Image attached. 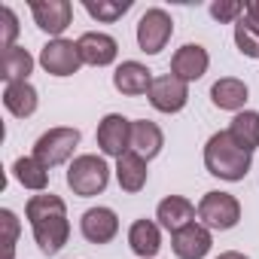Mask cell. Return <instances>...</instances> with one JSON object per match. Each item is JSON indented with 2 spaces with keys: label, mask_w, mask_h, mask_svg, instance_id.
I'll list each match as a JSON object with an SVG mask.
<instances>
[{
  "label": "cell",
  "mask_w": 259,
  "mask_h": 259,
  "mask_svg": "<svg viewBox=\"0 0 259 259\" xmlns=\"http://www.w3.org/2000/svg\"><path fill=\"white\" fill-rule=\"evenodd\" d=\"M25 217L34 229V238L40 244V250L46 256H55L61 253V247L67 244L70 238V223H67V207L58 195L52 192H40V195H31L28 204H25Z\"/></svg>",
  "instance_id": "cell-1"
},
{
  "label": "cell",
  "mask_w": 259,
  "mask_h": 259,
  "mask_svg": "<svg viewBox=\"0 0 259 259\" xmlns=\"http://www.w3.org/2000/svg\"><path fill=\"white\" fill-rule=\"evenodd\" d=\"M250 165H253V153H247L229 132H217L204 147V168L220 180L238 183L247 177Z\"/></svg>",
  "instance_id": "cell-2"
},
{
  "label": "cell",
  "mask_w": 259,
  "mask_h": 259,
  "mask_svg": "<svg viewBox=\"0 0 259 259\" xmlns=\"http://www.w3.org/2000/svg\"><path fill=\"white\" fill-rule=\"evenodd\" d=\"M107 183H110V168L101 156H92V153L76 156L67 168V186L73 189V195H82V198L98 195L107 189Z\"/></svg>",
  "instance_id": "cell-3"
},
{
  "label": "cell",
  "mask_w": 259,
  "mask_h": 259,
  "mask_svg": "<svg viewBox=\"0 0 259 259\" xmlns=\"http://www.w3.org/2000/svg\"><path fill=\"white\" fill-rule=\"evenodd\" d=\"M79 147V132L76 128H49L46 135L37 138L34 144V159L46 168H55L61 162H67L73 156V150Z\"/></svg>",
  "instance_id": "cell-4"
},
{
  "label": "cell",
  "mask_w": 259,
  "mask_h": 259,
  "mask_svg": "<svg viewBox=\"0 0 259 259\" xmlns=\"http://www.w3.org/2000/svg\"><path fill=\"white\" fill-rule=\"evenodd\" d=\"M198 220H201V226H207V229L226 232V229L238 226V220H241V204H238V198L229 195V192H204V198L198 201Z\"/></svg>",
  "instance_id": "cell-5"
},
{
  "label": "cell",
  "mask_w": 259,
  "mask_h": 259,
  "mask_svg": "<svg viewBox=\"0 0 259 259\" xmlns=\"http://www.w3.org/2000/svg\"><path fill=\"white\" fill-rule=\"evenodd\" d=\"M171 34H174V22H171V16L165 13V10H147L144 16H141V22H138V46L147 52V55H159L165 46H168V40H171Z\"/></svg>",
  "instance_id": "cell-6"
},
{
  "label": "cell",
  "mask_w": 259,
  "mask_h": 259,
  "mask_svg": "<svg viewBox=\"0 0 259 259\" xmlns=\"http://www.w3.org/2000/svg\"><path fill=\"white\" fill-rule=\"evenodd\" d=\"M98 147L104 156L122 159L132 150V119H125L122 113H110L98 122Z\"/></svg>",
  "instance_id": "cell-7"
},
{
  "label": "cell",
  "mask_w": 259,
  "mask_h": 259,
  "mask_svg": "<svg viewBox=\"0 0 259 259\" xmlns=\"http://www.w3.org/2000/svg\"><path fill=\"white\" fill-rule=\"evenodd\" d=\"M40 64L52 76H73L82 64V55H79V46L73 40L58 37V40H49L40 49Z\"/></svg>",
  "instance_id": "cell-8"
},
{
  "label": "cell",
  "mask_w": 259,
  "mask_h": 259,
  "mask_svg": "<svg viewBox=\"0 0 259 259\" xmlns=\"http://www.w3.org/2000/svg\"><path fill=\"white\" fill-rule=\"evenodd\" d=\"M31 16L40 31H46L58 40L73 22V7L67 0H31Z\"/></svg>",
  "instance_id": "cell-9"
},
{
  "label": "cell",
  "mask_w": 259,
  "mask_h": 259,
  "mask_svg": "<svg viewBox=\"0 0 259 259\" xmlns=\"http://www.w3.org/2000/svg\"><path fill=\"white\" fill-rule=\"evenodd\" d=\"M147 98H150V104H153L159 113H180V110L186 107V101H189V82L177 79L174 73L156 76Z\"/></svg>",
  "instance_id": "cell-10"
},
{
  "label": "cell",
  "mask_w": 259,
  "mask_h": 259,
  "mask_svg": "<svg viewBox=\"0 0 259 259\" xmlns=\"http://www.w3.org/2000/svg\"><path fill=\"white\" fill-rule=\"evenodd\" d=\"M213 247V238H210V229L201 226V223H189L183 226L180 232L171 235V250L177 259H204Z\"/></svg>",
  "instance_id": "cell-11"
},
{
  "label": "cell",
  "mask_w": 259,
  "mask_h": 259,
  "mask_svg": "<svg viewBox=\"0 0 259 259\" xmlns=\"http://www.w3.org/2000/svg\"><path fill=\"white\" fill-rule=\"evenodd\" d=\"M207 64H210L207 49L198 46V43H186V46H180V49L174 52V58H171V73H174L177 79H183V82H195V79H201V76L207 73Z\"/></svg>",
  "instance_id": "cell-12"
},
{
  "label": "cell",
  "mask_w": 259,
  "mask_h": 259,
  "mask_svg": "<svg viewBox=\"0 0 259 259\" xmlns=\"http://www.w3.org/2000/svg\"><path fill=\"white\" fill-rule=\"evenodd\" d=\"M79 229H82V238L92 241V244H107L116 238L119 232V217L116 210L110 207H89L79 220Z\"/></svg>",
  "instance_id": "cell-13"
},
{
  "label": "cell",
  "mask_w": 259,
  "mask_h": 259,
  "mask_svg": "<svg viewBox=\"0 0 259 259\" xmlns=\"http://www.w3.org/2000/svg\"><path fill=\"white\" fill-rule=\"evenodd\" d=\"M79 46V55H82V64H92V67H107L116 61V52H119V43L110 37V34H101V31H89L76 40Z\"/></svg>",
  "instance_id": "cell-14"
},
{
  "label": "cell",
  "mask_w": 259,
  "mask_h": 259,
  "mask_svg": "<svg viewBox=\"0 0 259 259\" xmlns=\"http://www.w3.org/2000/svg\"><path fill=\"white\" fill-rule=\"evenodd\" d=\"M195 213H198V207H195L189 198H183V195H168V198L159 201L156 220H159L162 229H168V232L174 235V232H180L183 226L195 223Z\"/></svg>",
  "instance_id": "cell-15"
},
{
  "label": "cell",
  "mask_w": 259,
  "mask_h": 259,
  "mask_svg": "<svg viewBox=\"0 0 259 259\" xmlns=\"http://www.w3.org/2000/svg\"><path fill=\"white\" fill-rule=\"evenodd\" d=\"M153 70H147L141 61H122L119 67H116V73H113V85H116V92H122V95H150V89H153Z\"/></svg>",
  "instance_id": "cell-16"
},
{
  "label": "cell",
  "mask_w": 259,
  "mask_h": 259,
  "mask_svg": "<svg viewBox=\"0 0 259 259\" xmlns=\"http://www.w3.org/2000/svg\"><path fill=\"white\" fill-rule=\"evenodd\" d=\"M165 147V135L162 128L150 119H135L132 122V153H138L141 159H156Z\"/></svg>",
  "instance_id": "cell-17"
},
{
  "label": "cell",
  "mask_w": 259,
  "mask_h": 259,
  "mask_svg": "<svg viewBox=\"0 0 259 259\" xmlns=\"http://www.w3.org/2000/svg\"><path fill=\"white\" fill-rule=\"evenodd\" d=\"M128 244L141 259H153L162 250V232L153 220H135L128 229Z\"/></svg>",
  "instance_id": "cell-18"
},
{
  "label": "cell",
  "mask_w": 259,
  "mask_h": 259,
  "mask_svg": "<svg viewBox=\"0 0 259 259\" xmlns=\"http://www.w3.org/2000/svg\"><path fill=\"white\" fill-rule=\"evenodd\" d=\"M210 101L213 107L220 110H232V113H241L244 104H247V85L244 79H235V76H223L210 85Z\"/></svg>",
  "instance_id": "cell-19"
},
{
  "label": "cell",
  "mask_w": 259,
  "mask_h": 259,
  "mask_svg": "<svg viewBox=\"0 0 259 259\" xmlns=\"http://www.w3.org/2000/svg\"><path fill=\"white\" fill-rule=\"evenodd\" d=\"M147 159H141L138 153L128 150L122 159H116V180L125 192H141L147 186Z\"/></svg>",
  "instance_id": "cell-20"
},
{
  "label": "cell",
  "mask_w": 259,
  "mask_h": 259,
  "mask_svg": "<svg viewBox=\"0 0 259 259\" xmlns=\"http://www.w3.org/2000/svg\"><path fill=\"white\" fill-rule=\"evenodd\" d=\"M31 70H34V58L28 49H22V46L4 49V55H0V76L7 82H28Z\"/></svg>",
  "instance_id": "cell-21"
},
{
  "label": "cell",
  "mask_w": 259,
  "mask_h": 259,
  "mask_svg": "<svg viewBox=\"0 0 259 259\" xmlns=\"http://www.w3.org/2000/svg\"><path fill=\"white\" fill-rule=\"evenodd\" d=\"M4 107L13 116H19V119L31 116L37 110V89L31 82H7V89H4Z\"/></svg>",
  "instance_id": "cell-22"
},
{
  "label": "cell",
  "mask_w": 259,
  "mask_h": 259,
  "mask_svg": "<svg viewBox=\"0 0 259 259\" xmlns=\"http://www.w3.org/2000/svg\"><path fill=\"white\" fill-rule=\"evenodd\" d=\"M229 135H232L247 153H253V150L259 147V113H256V110H241V113H235V119H232V125H229Z\"/></svg>",
  "instance_id": "cell-23"
},
{
  "label": "cell",
  "mask_w": 259,
  "mask_h": 259,
  "mask_svg": "<svg viewBox=\"0 0 259 259\" xmlns=\"http://www.w3.org/2000/svg\"><path fill=\"white\" fill-rule=\"evenodd\" d=\"M13 174H16V180H19L25 189L43 192V189L49 186V168H46V165H40L34 156H22V159H16Z\"/></svg>",
  "instance_id": "cell-24"
},
{
  "label": "cell",
  "mask_w": 259,
  "mask_h": 259,
  "mask_svg": "<svg viewBox=\"0 0 259 259\" xmlns=\"http://www.w3.org/2000/svg\"><path fill=\"white\" fill-rule=\"evenodd\" d=\"M235 43H238V52L247 55V58H259V22L241 16L235 22Z\"/></svg>",
  "instance_id": "cell-25"
},
{
  "label": "cell",
  "mask_w": 259,
  "mask_h": 259,
  "mask_svg": "<svg viewBox=\"0 0 259 259\" xmlns=\"http://www.w3.org/2000/svg\"><path fill=\"white\" fill-rule=\"evenodd\" d=\"M85 13L92 16V19H98V22H116V19H122L128 10H132V0H125V4H110V0H98V4H95V0H85Z\"/></svg>",
  "instance_id": "cell-26"
},
{
  "label": "cell",
  "mask_w": 259,
  "mask_h": 259,
  "mask_svg": "<svg viewBox=\"0 0 259 259\" xmlns=\"http://www.w3.org/2000/svg\"><path fill=\"white\" fill-rule=\"evenodd\" d=\"M0 226H4V259H13L16 238H19V220L13 210H0Z\"/></svg>",
  "instance_id": "cell-27"
},
{
  "label": "cell",
  "mask_w": 259,
  "mask_h": 259,
  "mask_svg": "<svg viewBox=\"0 0 259 259\" xmlns=\"http://www.w3.org/2000/svg\"><path fill=\"white\" fill-rule=\"evenodd\" d=\"M210 16L217 22H238L244 16V4H238V0H217V4H210Z\"/></svg>",
  "instance_id": "cell-28"
},
{
  "label": "cell",
  "mask_w": 259,
  "mask_h": 259,
  "mask_svg": "<svg viewBox=\"0 0 259 259\" xmlns=\"http://www.w3.org/2000/svg\"><path fill=\"white\" fill-rule=\"evenodd\" d=\"M0 22H4V34H0V43H4V49H10V46H16L13 40L19 37V19H16V13H13L10 7H4V10H0Z\"/></svg>",
  "instance_id": "cell-29"
},
{
  "label": "cell",
  "mask_w": 259,
  "mask_h": 259,
  "mask_svg": "<svg viewBox=\"0 0 259 259\" xmlns=\"http://www.w3.org/2000/svg\"><path fill=\"white\" fill-rule=\"evenodd\" d=\"M244 16L253 19V22H259V0H250V4H244Z\"/></svg>",
  "instance_id": "cell-30"
},
{
  "label": "cell",
  "mask_w": 259,
  "mask_h": 259,
  "mask_svg": "<svg viewBox=\"0 0 259 259\" xmlns=\"http://www.w3.org/2000/svg\"><path fill=\"white\" fill-rule=\"evenodd\" d=\"M217 259H247L244 253H238V250H226V253H220Z\"/></svg>",
  "instance_id": "cell-31"
}]
</instances>
